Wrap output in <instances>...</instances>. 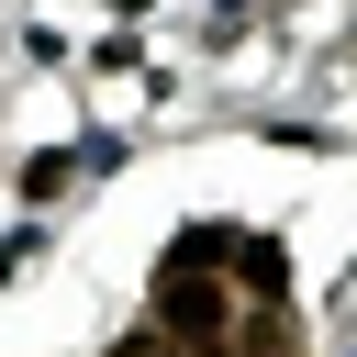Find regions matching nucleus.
Returning <instances> with one entry per match:
<instances>
[{
	"mask_svg": "<svg viewBox=\"0 0 357 357\" xmlns=\"http://www.w3.org/2000/svg\"><path fill=\"white\" fill-rule=\"evenodd\" d=\"M167 324H190L201 346H223V290H201V279H178V268H167Z\"/></svg>",
	"mask_w": 357,
	"mask_h": 357,
	"instance_id": "1",
	"label": "nucleus"
}]
</instances>
